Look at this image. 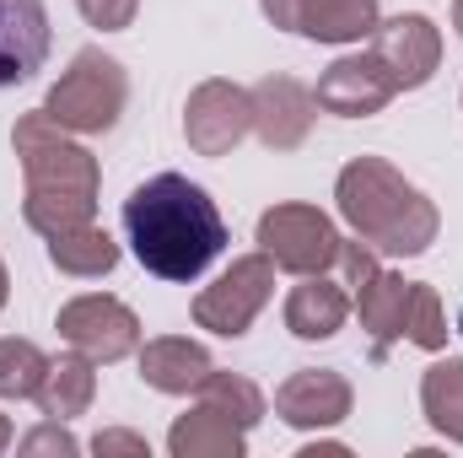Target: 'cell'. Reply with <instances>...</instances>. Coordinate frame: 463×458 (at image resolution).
Here are the masks:
<instances>
[{"label": "cell", "mask_w": 463, "mask_h": 458, "mask_svg": "<svg viewBox=\"0 0 463 458\" xmlns=\"http://www.w3.org/2000/svg\"><path fill=\"white\" fill-rule=\"evenodd\" d=\"M372 60L383 65V76L393 81V92H415L442 65V33H437L431 16L399 11V16H388V22L372 27Z\"/></svg>", "instance_id": "cell-9"}, {"label": "cell", "mask_w": 463, "mask_h": 458, "mask_svg": "<svg viewBox=\"0 0 463 458\" xmlns=\"http://www.w3.org/2000/svg\"><path fill=\"white\" fill-rule=\"evenodd\" d=\"M248 98H253V135H259L269 151H297V146L313 135L318 98H313L297 76H264Z\"/></svg>", "instance_id": "cell-12"}, {"label": "cell", "mask_w": 463, "mask_h": 458, "mask_svg": "<svg viewBox=\"0 0 463 458\" xmlns=\"http://www.w3.org/2000/svg\"><path fill=\"white\" fill-rule=\"evenodd\" d=\"M313 98H318L324 114L366 119V114H383V109L393 103V81L383 76V65H377L372 54H345V60H335V65L318 76Z\"/></svg>", "instance_id": "cell-13"}, {"label": "cell", "mask_w": 463, "mask_h": 458, "mask_svg": "<svg viewBox=\"0 0 463 458\" xmlns=\"http://www.w3.org/2000/svg\"><path fill=\"white\" fill-rule=\"evenodd\" d=\"M269 297H275V259L264 248L242 253L194 297V324L222 335V340H237L253 329V319L269 308Z\"/></svg>", "instance_id": "cell-6"}, {"label": "cell", "mask_w": 463, "mask_h": 458, "mask_svg": "<svg viewBox=\"0 0 463 458\" xmlns=\"http://www.w3.org/2000/svg\"><path fill=\"white\" fill-rule=\"evenodd\" d=\"M16 448H22V453H27V458H38V453H60V458H76V453H81V443H76V437L65 432V421H43V426H33V432H27V437H22Z\"/></svg>", "instance_id": "cell-24"}, {"label": "cell", "mask_w": 463, "mask_h": 458, "mask_svg": "<svg viewBox=\"0 0 463 458\" xmlns=\"http://www.w3.org/2000/svg\"><path fill=\"white\" fill-rule=\"evenodd\" d=\"M11 146H16V162H22V216L27 227L43 232V237H60L71 227H87L98 216V189H103V173H98V157L71 135L60 129L54 119L43 114H22L11 129Z\"/></svg>", "instance_id": "cell-2"}, {"label": "cell", "mask_w": 463, "mask_h": 458, "mask_svg": "<svg viewBox=\"0 0 463 458\" xmlns=\"http://www.w3.org/2000/svg\"><path fill=\"white\" fill-rule=\"evenodd\" d=\"M242 443H248V432L232 415L211 410V405H194L167 432V453L173 458H242Z\"/></svg>", "instance_id": "cell-18"}, {"label": "cell", "mask_w": 463, "mask_h": 458, "mask_svg": "<svg viewBox=\"0 0 463 458\" xmlns=\"http://www.w3.org/2000/svg\"><path fill=\"white\" fill-rule=\"evenodd\" d=\"M340 270H345V286H350V308H355L361 329L372 335V361H383L393 340H410L420 350L448 345V313H442L437 286L383 270L377 248H366L361 237L340 243Z\"/></svg>", "instance_id": "cell-4"}, {"label": "cell", "mask_w": 463, "mask_h": 458, "mask_svg": "<svg viewBox=\"0 0 463 458\" xmlns=\"http://www.w3.org/2000/svg\"><path fill=\"white\" fill-rule=\"evenodd\" d=\"M340 232L318 205H269L259 216V248L275 259V270L291 275H324L329 264H340Z\"/></svg>", "instance_id": "cell-7"}, {"label": "cell", "mask_w": 463, "mask_h": 458, "mask_svg": "<svg viewBox=\"0 0 463 458\" xmlns=\"http://www.w3.org/2000/svg\"><path fill=\"white\" fill-rule=\"evenodd\" d=\"M350 448L345 443H307V448H302V458H345Z\"/></svg>", "instance_id": "cell-28"}, {"label": "cell", "mask_w": 463, "mask_h": 458, "mask_svg": "<svg viewBox=\"0 0 463 458\" xmlns=\"http://www.w3.org/2000/svg\"><path fill=\"white\" fill-rule=\"evenodd\" d=\"M43 372H49V356L33 340H16V335L0 340V399H33Z\"/></svg>", "instance_id": "cell-23"}, {"label": "cell", "mask_w": 463, "mask_h": 458, "mask_svg": "<svg viewBox=\"0 0 463 458\" xmlns=\"http://www.w3.org/2000/svg\"><path fill=\"white\" fill-rule=\"evenodd\" d=\"M200 405L232 415L242 432H253V426L264 421V394H259V383H248V377H237V372H211V377L200 383Z\"/></svg>", "instance_id": "cell-22"}, {"label": "cell", "mask_w": 463, "mask_h": 458, "mask_svg": "<svg viewBox=\"0 0 463 458\" xmlns=\"http://www.w3.org/2000/svg\"><path fill=\"white\" fill-rule=\"evenodd\" d=\"M420 410H426V421L448 443L463 448V356H448V361L426 367V377H420Z\"/></svg>", "instance_id": "cell-21"}, {"label": "cell", "mask_w": 463, "mask_h": 458, "mask_svg": "<svg viewBox=\"0 0 463 458\" xmlns=\"http://www.w3.org/2000/svg\"><path fill=\"white\" fill-rule=\"evenodd\" d=\"M54 329L71 340V350L92 356L98 367L109 361H124L140 350V319L118 302V297H103V291H87V297H71L54 319Z\"/></svg>", "instance_id": "cell-8"}, {"label": "cell", "mask_w": 463, "mask_h": 458, "mask_svg": "<svg viewBox=\"0 0 463 458\" xmlns=\"http://www.w3.org/2000/svg\"><path fill=\"white\" fill-rule=\"evenodd\" d=\"M76 11H81L92 27H103V33H124V27L135 22L140 0H76Z\"/></svg>", "instance_id": "cell-25"}, {"label": "cell", "mask_w": 463, "mask_h": 458, "mask_svg": "<svg viewBox=\"0 0 463 458\" xmlns=\"http://www.w3.org/2000/svg\"><path fill=\"white\" fill-rule=\"evenodd\" d=\"M259 5H264V16H269L275 27H286V33L297 27V11H302V0H259Z\"/></svg>", "instance_id": "cell-27"}, {"label": "cell", "mask_w": 463, "mask_h": 458, "mask_svg": "<svg viewBox=\"0 0 463 458\" xmlns=\"http://www.w3.org/2000/svg\"><path fill=\"white\" fill-rule=\"evenodd\" d=\"M253 129V98L237 81H200L184 103V140L200 157H227L232 146Z\"/></svg>", "instance_id": "cell-10"}, {"label": "cell", "mask_w": 463, "mask_h": 458, "mask_svg": "<svg viewBox=\"0 0 463 458\" xmlns=\"http://www.w3.org/2000/svg\"><path fill=\"white\" fill-rule=\"evenodd\" d=\"M458 335H463V313H458Z\"/></svg>", "instance_id": "cell-32"}, {"label": "cell", "mask_w": 463, "mask_h": 458, "mask_svg": "<svg viewBox=\"0 0 463 458\" xmlns=\"http://www.w3.org/2000/svg\"><path fill=\"white\" fill-rule=\"evenodd\" d=\"M5 297H11V275H5V264H0V308H5Z\"/></svg>", "instance_id": "cell-30"}, {"label": "cell", "mask_w": 463, "mask_h": 458, "mask_svg": "<svg viewBox=\"0 0 463 458\" xmlns=\"http://www.w3.org/2000/svg\"><path fill=\"white\" fill-rule=\"evenodd\" d=\"M350 319L345 286L324 281V275H302V286H291L286 297V329L297 340H335Z\"/></svg>", "instance_id": "cell-16"}, {"label": "cell", "mask_w": 463, "mask_h": 458, "mask_svg": "<svg viewBox=\"0 0 463 458\" xmlns=\"http://www.w3.org/2000/svg\"><path fill=\"white\" fill-rule=\"evenodd\" d=\"M49 5L43 0H0V87H16L49 60Z\"/></svg>", "instance_id": "cell-14"}, {"label": "cell", "mask_w": 463, "mask_h": 458, "mask_svg": "<svg viewBox=\"0 0 463 458\" xmlns=\"http://www.w3.org/2000/svg\"><path fill=\"white\" fill-rule=\"evenodd\" d=\"M335 200H340V216L345 227L377 248V253H393V259H415L437 243V205L383 157H355L340 167V184H335Z\"/></svg>", "instance_id": "cell-3"}, {"label": "cell", "mask_w": 463, "mask_h": 458, "mask_svg": "<svg viewBox=\"0 0 463 458\" xmlns=\"http://www.w3.org/2000/svg\"><path fill=\"white\" fill-rule=\"evenodd\" d=\"M92 453L109 458V453H129V458H151V443L135 437V432H98L92 437Z\"/></svg>", "instance_id": "cell-26"}, {"label": "cell", "mask_w": 463, "mask_h": 458, "mask_svg": "<svg viewBox=\"0 0 463 458\" xmlns=\"http://www.w3.org/2000/svg\"><path fill=\"white\" fill-rule=\"evenodd\" d=\"M124 232H129L135 259L156 281H173V286L200 281L227 248V222H222L216 200L200 184H189L184 173L146 178L124 200Z\"/></svg>", "instance_id": "cell-1"}, {"label": "cell", "mask_w": 463, "mask_h": 458, "mask_svg": "<svg viewBox=\"0 0 463 458\" xmlns=\"http://www.w3.org/2000/svg\"><path fill=\"white\" fill-rule=\"evenodd\" d=\"M453 27H458V38H463V0H453Z\"/></svg>", "instance_id": "cell-31"}, {"label": "cell", "mask_w": 463, "mask_h": 458, "mask_svg": "<svg viewBox=\"0 0 463 458\" xmlns=\"http://www.w3.org/2000/svg\"><path fill=\"white\" fill-rule=\"evenodd\" d=\"M5 448H11V421L0 415V453H5Z\"/></svg>", "instance_id": "cell-29"}, {"label": "cell", "mask_w": 463, "mask_h": 458, "mask_svg": "<svg viewBox=\"0 0 463 458\" xmlns=\"http://www.w3.org/2000/svg\"><path fill=\"white\" fill-rule=\"evenodd\" d=\"M355 405V388L335 367H302L275 388V415L297 432H329L340 426Z\"/></svg>", "instance_id": "cell-11"}, {"label": "cell", "mask_w": 463, "mask_h": 458, "mask_svg": "<svg viewBox=\"0 0 463 458\" xmlns=\"http://www.w3.org/2000/svg\"><path fill=\"white\" fill-rule=\"evenodd\" d=\"M33 399H38V410H43L49 421H76V415H87L92 399H98V361L81 356V350L54 356Z\"/></svg>", "instance_id": "cell-17"}, {"label": "cell", "mask_w": 463, "mask_h": 458, "mask_svg": "<svg viewBox=\"0 0 463 458\" xmlns=\"http://www.w3.org/2000/svg\"><path fill=\"white\" fill-rule=\"evenodd\" d=\"M377 22H383L377 0H302L291 33H302L313 43H361V38H372Z\"/></svg>", "instance_id": "cell-19"}, {"label": "cell", "mask_w": 463, "mask_h": 458, "mask_svg": "<svg viewBox=\"0 0 463 458\" xmlns=\"http://www.w3.org/2000/svg\"><path fill=\"white\" fill-rule=\"evenodd\" d=\"M216 372L211 350L189 335H162V340L140 345V377L156 394H200V383Z\"/></svg>", "instance_id": "cell-15"}, {"label": "cell", "mask_w": 463, "mask_h": 458, "mask_svg": "<svg viewBox=\"0 0 463 458\" xmlns=\"http://www.w3.org/2000/svg\"><path fill=\"white\" fill-rule=\"evenodd\" d=\"M49 259H54L60 275L98 281V275H109L118 264V243L98 222H87V227H71V232H60V237H49Z\"/></svg>", "instance_id": "cell-20"}, {"label": "cell", "mask_w": 463, "mask_h": 458, "mask_svg": "<svg viewBox=\"0 0 463 458\" xmlns=\"http://www.w3.org/2000/svg\"><path fill=\"white\" fill-rule=\"evenodd\" d=\"M129 103V76L114 54L103 49H81L71 60V71H60V81L43 98V114L71 135H109Z\"/></svg>", "instance_id": "cell-5"}]
</instances>
